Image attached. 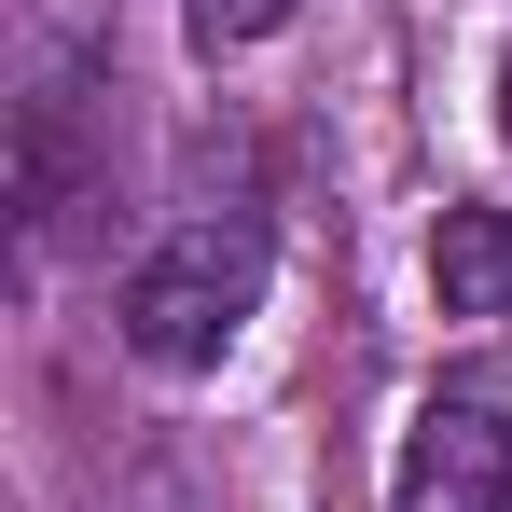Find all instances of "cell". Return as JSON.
<instances>
[{
	"instance_id": "cell-5",
	"label": "cell",
	"mask_w": 512,
	"mask_h": 512,
	"mask_svg": "<svg viewBox=\"0 0 512 512\" xmlns=\"http://www.w3.org/2000/svg\"><path fill=\"white\" fill-rule=\"evenodd\" d=\"M499 139H512V56H499Z\"/></svg>"
},
{
	"instance_id": "cell-3",
	"label": "cell",
	"mask_w": 512,
	"mask_h": 512,
	"mask_svg": "<svg viewBox=\"0 0 512 512\" xmlns=\"http://www.w3.org/2000/svg\"><path fill=\"white\" fill-rule=\"evenodd\" d=\"M429 291H443V319H471V333L512 319V194H457V208L429 222Z\"/></svg>"
},
{
	"instance_id": "cell-4",
	"label": "cell",
	"mask_w": 512,
	"mask_h": 512,
	"mask_svg": "<svg viewBox=\"0 0 512 512\" xmlns=\"http://www.w3.org/2000/svg\"><path fill=\"white\" fill-rule=\"evenodd\" d=\"M180 28H194V56H250L291 28V0H180Z\"/></svg>"
},
{
	"instance_id": "cell-1",
	"label": "cell",
	"mask_w": 512,
	"mask_h": 512,
	"mask_svg": "<svg viewBox=\"0 0 512 512\" xmlns=\"http://www.w3.org/2000/svg\"><path fill=\"white\" fill-rule=\"evenodd\" d=\"M263 277H277V222L250 194H194L139 236L125 291H111V333L139 374H222L236 333L263 319Z\"/></svg>"
},
{
	"instance_id": "cell-2",
	"label": "cell",
	"mask_w": 512,
	"mask_h": 512,
	"mask_svg": "<svg viewBox=\"0 0 512 512\" xmlns=\"http://www.w3.org/2000/svg\"><path fill=\"white\" fill-rule=\"evenodd\" d=\"M388 512H512V388L443 374L388 457Z\"/></svg>"
}]
</instances>
